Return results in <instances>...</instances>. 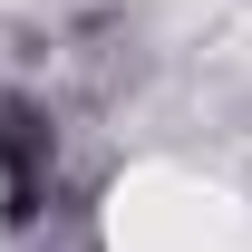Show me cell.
<instances>
[{
    "label": "cell",
    "mask_w": 252,
    "mask_h": 252,
    "mask_svg": "<svg viewBox=\"0 0 252 252\" xmlns=\"http://www.w3.org/2000/svg\"><path fill=\"white\" fill-rule=\"evenodd\" d=\"M107 252H252V223L233 194L194 185L175 165H146L107 194Z\"/></svg>",
    "instance_id": "1"
}]
</instances>
